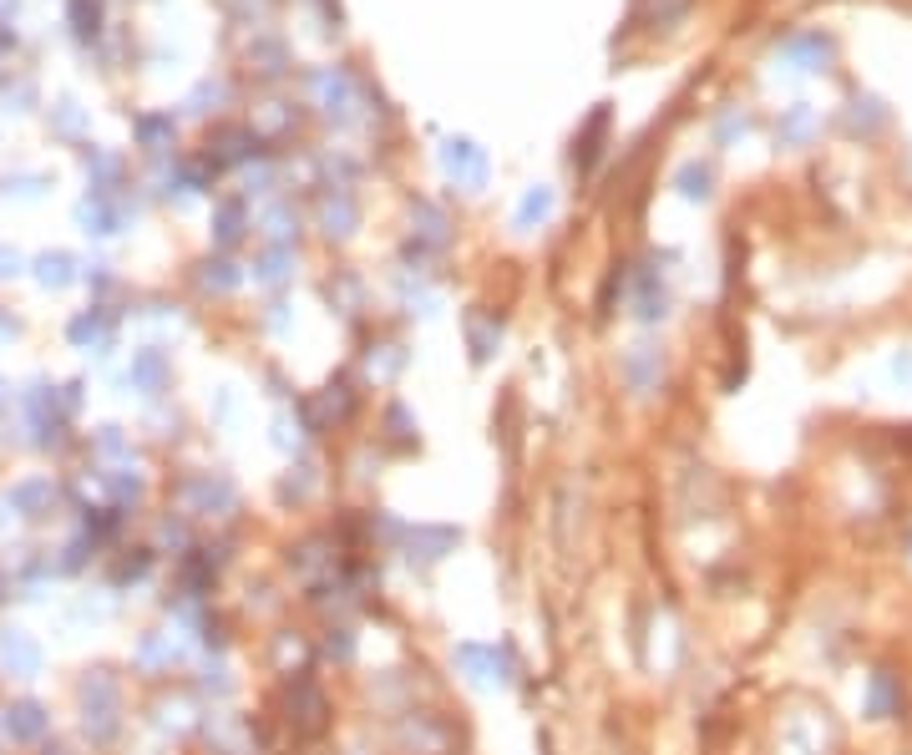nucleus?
Masks as SVG:
<instances>
[{
	"instance_id": "obj_1",
	"label": "nucleus",
	"mask_w": 912,
	"mask_h": 755,
	"mask_svg": "<svg viewBox=\"0 0 912 755\" xmlns=\"http://www.w3.org/2000/svg\"><path fill=\"white\" fill-rule=\"evenodd\" d=\"M897 700H902L897 679H892L887 669H877V674L867 679V715H872V720H887V715L897 710Z\"/></svg>"
},
{
	"instance_id": "obj_2",
	"label": "nucleus",
	"mask_w": 912,
	"mask_h": 755,
	"mask_svg": "<svg viewBox=\"0 0 912 755\" xmlns=\"http://www.w3.org/2000/svg\"><path fill=\"white\" fill-rule=\"evenodd\" d=\"M451 153H446V168L451 173H472V178H482V158L472 153V142H446Z\"/></svg>"
}]
</instances>
